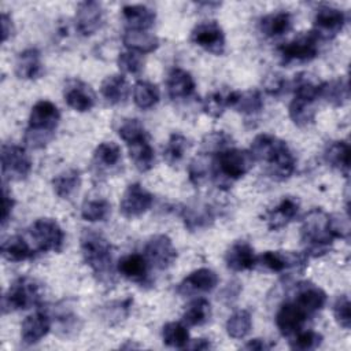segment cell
<instances>
[{
  "instance_id": "obj_1",
  "label": "cell",
  "mask_w": 351,
  "mask_h": 351,
  "mask_svg": "<svg viewBox=\"0 0 351 351\" xmlns=\"http://www.w3.org/2000/svg\"><path fill=\"white\" fill-rule=\"evenodd\" d=\"M300 240L307 258H317L329 252L335 240L329 228V214L321 208L310 210L302 219Z\"/></svg>"
},
{
  "instance_id": "obj_2",
  "label": "cell",
  "mask_w": 351,
  "mask_h": 351,
  "mask_svg": "<svg viewBox=\"0 0 351 351\" xmlns=\"http://www.w3.org/2000/svg\"><path fill=\"white\" fill-rule=\"evenodd\" d=\"M60 121L58 107L49 100L37 101L30 111L29 123L25 132V144L30 148L45 147L55 136V130Z\"/></svg>"
},
{
  "instance_id": "obj_3",
  "label": "cell",
  "mask_w": 351,
  "mask_h": 351,
  "mask_svg": "<svg viewBox=\"0 0 351 351\" xmlns=\"http://www.w3.org/2000/svg\"><path fill=\"white\" fill-rule=\"evenodd\" d=\"M81 252L99 281H112V247L103 234L93 229H85L81 234Z\"/></svg>"
},
{
  "instance_id": "obj_4",
  "label": "cell",
  "mask_w": 351,
  "mask_h": 351,
  "mask_svg": "<svg viewBox=\"0 0 351 351\" xmlns=\"http://www.w3.org/2000/svg\"><path fill=\"white\" fill-rule=\"evenodd\" d=\"M255 159L247 149L228 148L215 155L211 165V176L221 189H228L233 181L245 176L254 166Z\"/></svg>"
},
{
  "instance_id": "obj_5",
  "label": "cell",
  "mask_w": 351,
  "mask_h": 351,
  "mask_svg": "<svg viewBox=\"0 0 351 351\" xmlns=\"http://www.w3.org/2000/svg\"><path fill=\"white\" fill-rule=\"evenodd\" d=\"M41 284L34 278L23 276L14 280L3 296V313L26 310L41 302Z\"/></svg>"
},
{
  "instance_id": "obj_6",
  "label": "cell",
  "mask_w": 351,
  "mask_h": 351,
  "mask_svg": "<svg viewBox=\"0 0 351 351\" xmlns=\"http://www.w3.org/2000/svg\"><path fill=\"white\" fill-rule=\"evenodd\" d=\"M32 170V159L26 149L15 144L1 145V174L4 181L25 180Z\"/></svg>"
},
{
  "instance_id": "obj_7",
  "label": "cell",
  "mask_w": 351,
  "mask_h": 351,
  "mask_svg": "<svg viewBox=\"0 0 351 351\" xmlns=\"http://www.w3.org/2000/svg\"><path fill=\"white\" fill-rule=\"evenodd\" d=\"M318 38L313 32L302 33L292 41L277 48L278 56L284 64L292 62H310L318 55Z\"/></svg>"
},
{
  "instance_id": "obj_8",
  "label": "cell",
  "mask_w": 351,
  "mask_h": 351,
  "mask_svg": "<svg viewBox=\"0 0 351 351\" xmlns=\"http://www.w3.org/2000/svg\"><path fill=\"white\" fill-rule=\"evenodd\" d=\"M30 236L41 252H60L64 233L60 225L52 218H38L30 226Z\"/></svg>"
},
{
  "instance_id": "obj_9",
  "label": "cell",
  "mask_w": 351,
  "mask_h": 351,
  "mask_svg": "<svg viewBox=\"0 0 351 351\" xmlns=\"http://www.w3.org/2000/svg\"><path fill=\"white\" fill-rule=\"evenodd\" d=\"M191 41L213 55L225 52V33L215 21L197 23L191 32Z\"/></svg>"
},
{
  "instance_id": "obj_10",
  "label": "cell",
  "mask_w": 351,
  "mask_h": 351,
  "mask_svg": "<svg viewBox=\"0 0 351 351\" xmlns=\"http://www.w3.org/2000/svg\"><path fill=\"white\" fill-rule=\"evenodd\" d=\"M344 12L336 7L321 5L314 16L313 33L318 40H332L344 27Z\"/></svg>"
},
{
  "instance_id": "obj_11",
  "label": "cell",
  "mask_w": 351,
  "mask_h": 351,
  "mask_svg": "<svg viewBox=\"0 0 351 351\" xmlns=\"http://www.w3.org/2000/svg\"><path fill=\"white\" fill-rule=\"evenodd\" d=\"M154 203V196L149 191H147L141 184L133 182L130 184L119 203V211L126 218H136L147 213Z\"/></svg>"
},
{
  "instance_id": "obj_12",
  "label": "cell",
  "mask_w": 351,
  "mask_h": 351,
  "mask_svg": "<svg viewBox=\"0 0 351 351\" xmlns=\"http://www.w3.org/2000/svg\"><path fill=\"white\" fill-rule=\"evenodd\" d=\"M144 256L152 266L159 270H165L170 267L177 259V250L174 248L169 236L155 234L147 241Z\"/></svg>"
},
{
  "instance_id": "obj_13",
  "label": "cell",
  "mask_w": 351,
  "mask_h": 351,
  "mask_svg": "<svg viewBox=\"0 0 351 351\" xmlns=\"http://www.w3.org/2000/svg\"><path fill=\"white\" fill-rule=\"evenodd\" d=\"M307 259L304 254L292 251H266L256 256V262L274 273H284L291 269L303 271L307 266Z\"/></svg>"
},
{
  "instance_id": "obj_14",
  "label": "cell",
  "mask_w": 351,
  "mask_h": 351,
  "mask_svg": "<svg viewBox=\"0 0 351 351\" xmlns=\"http://www.w3.org/2000/svg\"><path fill=\"white\" fill-rule=\"evenodd\" d=\"M310 315L295 302H285L276 314V325L284 337H293L302 330Z\"/></svg>"
},
{
  "instance_id": "obj_15",
  "label": "cell",
  "mask_w": 351,
  "mask_h": 351,
  "mask_svg": "<svg viewBox=\"0 0 351 351\" xmlns=\"http://www.w3.org/2000/svg\"><path fill=\"white\" fill-rule=\"evenodd\" d=\"M63 97L66 104L78 112L92 110L96 103V95L92 88L86 82L75 78L66 81Z\"/></svg>"
},
{
  "instance_id": "obj_16",
  "label": "cell",
  "mask_w": 351,
  "mask_h": 351,
  "mask_svg": "<svg viewBox=\"0 0 351 351\" xmlns=\"http://www.w3.org/2000/svg\"><path fill=\"white\" fill-rule=\"evenodd\" d=\"M104 22V11L99 1H82L75 12V29L82 36L95 34Z\"/></svg>"
},
{
  "instance_id": "obj_17",
  "label": "cell",
  "mask_w": 351,
  "mask_h": 351,
  "mask_svg": "<svg viewBox=\"0 0 351 351\" xmlns=\"http://www.w3.org/2000/svg\"><path fill=\"white\" fill-rule=\"evenodd\" d=\"M218 284V276L214 270L207 267H200L189 273L180 284H178V293L182 296L193 295V293H206L211 292Z\"/></svg>"
},
{
  "instance_id": "obj_18",
  "label": "cell",
  "mask_w": 351,
  "mask_h": 351,
  "mask_svg": "<svg viewBox=\"0 0 351 351\" xmlns=\"http://www.w3.org/2000/svg\"><path fill=\"white\" fill-rule=\"evenodd\" d=\"M300 203L293 196H284L282 200L271 210L266 211L265 221L270 230H278L292 222L299 214Z\"/></svg>"
},
{
  "instance_id": "obj_19",
  "label": "cell",
  "mask_w": 351,
  "mask_h": 351,
  "mask_svg": "<svg viewBox=\"0 0 351 351\" xmlns=\"http://www.w3.org/2000/svg\"><path fill=\"white\" fill-rule=\"evenodd\" d=\"M293 302L302 307L308 315L319 311L326 303V293L310 281L300 282L296 287Z\"/></svg>"
},
{
  "instance_id": "obj_20",
  "label": "cell",
  "mask_w": 351,
  "mask_h": 351,
  "mask_svg": "<svg viewBox=\"0 0 351 351\" xmlns=\"http://www.w3.org/2000/svg\"><path fill=\"white\" fill-rule=\"evenodd\" d=\"M226 106L230 108H234L236 111L245 114V115H254L263 110V97L259 90L250 89V90H232L226 95Z\"/></svg>"
},
{
  "instance_id": "obj_21",
  "label": "cell",
  "mask_w": 351,
  "mask_h": 351,
  "mask_svg": "<svg viewBox=\"0 0 351 351\" xmlns=\"http://www.w3.org/2000/svg\"><path fill=\"white\" fill-rule=\"evenodd\" d=\"M225 263L233 271L251 270L256 265V255L251 244L247 241H236L228 248Z\"/></svg>"
},
{
  "instance_id": "obj_22",
  "label": "cell",
  "mask_w": 351,
  "mask_h": 351,
  "mask_svg": "<svg viewBox=\"0 0 351 351\" xmlns=\"http://www.w3.org/2000/svg\"><path fill=\"white\" fill-rule=\"evenodd\" d=\"M51 329V319L47 313H33L25 318L21 328L22 341L27 346L38 343L43 337L48 335Z\"/></svg>"
},
{
  "instance_id": "obj_23",
  "label": "cell",
  "mask_w": 351,
  "mask_h": 351,
  "mask_svg": "<svg viewBox=\"0 0 351 351\" xmlns=\"http://www.w3.org/2000/svg\"><path fill=\"white\" fill-rule=\"evenodd\" d=\"M166 86L170 99L181 100L193 95L196 84L189 71L180 67H174L173 70H170L167 75Z\"/></svg>"
},
{
  "instance_id": "obj_24",
  "label": "cell",
  "mask_w": 351,
  "mask_h": 351,
  "mask_svg": "<svg viewBox=\"0 0 351 351\" xmlns=\"http://www.w3.org/2000/svg\"><path fill=\"white\" fill-rule=\"evenodd\" d=\"M148 265L149 262L141 254H129L118 261V271L128 280L137 284L148 282Z\"/></svg>"
},
{
  "instance_id": "obj_25",
  "label": "cell",
  "mask_w": 351,
  "mask_h": 351,
  "mask_svg": "<svg viewBox=\"0 0 351 351\" xmlns=\"http://www.w3.org/2000/svg\"><path fill=\"white\" fill-rule=\"evenodd\" d=\"M288 145L284 140L273 136V134H267V133H262L258 134L252 143H251V155L254 156L255 162H271L274 159V156L285 147Z\"/></svg>"
},
{
  "instance_id": "obj_26",
  "label": "cell",
  "mask_w": 351,
  "mask_h": 351,
  "mask_svg": "<svg viewBox=\"0 0 351 351\" xmlns=\"http://www.w3.org/2000/svg\"><path fill=\"white\" fill-rule=\"evenodd\" d=\"M15 74L21 80H36L43 74L41 53L37 48H27L18 53Z\"/></svg>"
},
{
  "instance_id": "obj_27",
  "label": "cell",
  "mask_w": 351,
  "mask_h": 351,
  "mask_svg": "<svg viewBox=\"0 0 351 351\" xmlns=\"http://www.w3.org/2000/svg\"><path fill=\"white\" fill-rule=\"evenodd\" d=\"M122 16L126 23V29L148 30L155 23V11L143 4L125 5L122 8Z\"/></svg>"
},
{
  "instance_id": "obj_28",
  "label": "cell",
  "mask_w": 351,
  "mask_h": 351,
  "mask_svg": "<svg viewBox=\"0 0 351 351\" xmlns=\"http://www.w3.org/2000/svg\"><path fill=\"white\" fill-rule=\"evenodd\" d=\"M122 43L129 51L140 55L154 52L159 47V38L148 30L126 29L122 36Z\"/></svg>"
},
{
  "instance_id": "obj_29",
  "label": "cell",
  "mask_w": 351,
  "mask_h": 351,
  "mask_svg": "<svg viewBox=\"0 0 351 351\" xmlns=\"http://www.w3.org/2000/svg\"><path fill=\"white\" fill-rule=\"evenodd\" d=\"M293 26V18L287 11L271 12L259 21V30L266 37H280L287 34Z\"/></svg>"
},
{
  "instance_id": "obj_30",
  "label": "cell",
  "mask_w": 351,
  "mask_h": 351,
  "mask_svg": "<svg viewBox=\"0 0 351 351\" xmlns=\"http://www.w3.org/2000/svg\"><path fill=\"white\" fill-rule=\"evenodd\" d=\"M324 160L346 177L350 171V145L343 140L330 141L324 149Z\"/></svg>"
},
{
  "instance_id": "obj_31",
  "label": "cell",
  "mask_w": 351,
  "mask_h": 351,
  "mask_svg": "<svg viewBox=\"0 0 351 351\" xmlns=\"http://www.w3.org/2000/svg\"><path fill=\"white\" fill-rule=\"evenodd\" d=\"M101 96L110 104L123 103L129 95V84L123 74L107 75L100 85Z\"/></svg>"
},
{
  "instance_id": "obj_32",
  "label": "cell",
  "mask_w": 351,
  "mask_h": 351,
  "mask_svg": "<svg viewBox=\"0 0 351 351\" xmlns=\"http://www.w3.org/2000/svg\"><path fill=\"white\" fill-rule=\"evenodd\" d=\"M319 97H322L326 103L335 107L344 106L350 99L348 81L346 78H336L326 82H321Z\"/></svg>"
},
{
  "instance_id": "obj_33",
  "label": "cell",
  "mask_w": 351,
  "mask_h": 351,
  "mask_svg": "<svg viewBox=\"0 0 351 351\" xmlns=\"http://www.w3.org/2000/svg\"><path fill=\"white\" fill-rule=\"evenodd\" d=\"M128 149H129V156L138 171L144 173L154 167L155 151L149 144V138H143L136 143L128 144Z\"/></svg>"
},
{
  "instance_id": "obj_34",
  "label": "cell",
  "mask_w": 351,
  "mask_h": 351,
  "mask_svg": "<svg viewBox=\"0 0 351 351\" xmlns=\"http://www.w3.org/2000/svg\"><path fill=\"white\" fill-rule=\"evenodd\" d=\"M295 171V156L289 147L285 145L271 162L267 163V173L277 181L288 180Z\"/></svg>"
},
{
  "instance_id": "obj_35",
  "label": "cell",
  "mask_w": 351,
  "mask_h": 351,
  "mask_svg": "<svg viewBox=\"0 0 351 351\" xmlns=\"http://www.w3.org/2000/svg\"><path fill=\"white\" fill-rule=\"evenodd\" d=\"M1 255L10 262H23L34 256V251L30 248L27 241L15 234L7 237L1 244Z\"/></svg>"
},
{
  "instance_id": "obj_36",
  "label": "cell",
  "mask_w": 351,
  "mask_h": 351,
  "mask_svg": "<svg viewBox=\"0 0 351 351\" xmlns=\"http://www.w3.org/2000/svg\"><path fill=\"white\" fill-rule=\"evenodd\" d=\"M319 88H321V81H318L315 75L307 71L296 74L292 82L293 97H299L310 101H315L319 97Z\"/></svg>"
},
{
  "instance_id": "obj_37",
  "label": "cell",
  "mask_w": 351,
  "mask_h": 351,
  "mask_svg": "<svg viewBox=\"0 0 351 351\" xmlns=\"http://www.w3.org/2000/svg\"><path fill=\"white\" fill-rule=\"evenodd\" d=\"M314 103L315 101H310L299 97L292 99V101L289 103L288 111H289V118L296 126L304 128L314 122L315 114H317V108Z\"/></svg>"
},
{
  "instance_id": "obj_38",
  "label": "cell",
  "mask_w": 351,
  "mask_h": 351,
  "mask_svg": "<svg viewBox=\"0 0 351 351\" xmlns=\"http://www.w3.org/2000/svg\"><path fill=\"white\" fill-rule=\"evenodd\" d=\"M211 317L210 302L204 298L193 299L185 308L182 314V321L186 326H200L204 325Z\"/></svg>"
},
{
  "instance_id": "obj_39",
  "label": "cell",
  "mask_w": 351,
  "mask_h": 351,
  "mask_svg": "<svg viewBox=\"0 0 351 351\" xmlns=\"http://www.w3.org/2000/svg\"><path fill=\"white\" fill-rule=\"evenodd\" d=\"M81 185V173L77 169H69L52 180L55 193L62 199H69Z\"/></svg>"
},
{
  "instance_id": "obj_40",
  "label": "cell",
  "mask_w": 351,
  "mask_h": 351,
  "mask_svg": "<svg viewBox=\"0 0 351 351\" xmlns=\"http://www.w3.org/2000/svg\"><path fill=\"white\" fill-rule=\"evenodd\" d=\"M185 228L191 232L204 229L214 221V214L208 206H193L186 207L182 213Z\"/></svg>"
},
{
  "instance_id": "obj_41",
  "label": "cell",
  "mask_w": 351,
  "mask_h": 351,
  "mask_svg": "<svg viewBox=\"0 0 351 351\" xmlns=\"http://www.w3.org/2000/svg\"><path fill=\"white\" fill-rule=\"evenodd\" d=\"M160 93L155 84L148 81H137L133 86L134 104L141 110H149L159 101Z\"/></svg>"
},
{
  "instance_id": "obj_42",
  "label": "cell",
  "mask_w": 351,
  "mask_h": 351,
  "mask_svg": "<svg viewBox=\"0 0 351 351\" xmlns=\"http://www.w3.org/2000/svg\"><path fill=\"white\" fill-rule=\"evenodd\" d=\"M162 339L167 347L185 348L189 341V332L185 324L167 322L162 328Z\"/></svg>"
},
{
  "instance_id": "obj_43",
  "label": "cell",
  "mask_w": 351,
  "mask_h": 351,
  "mask_svg": "<svg viewBox=\"0 0 351 351\" xmlns=\"http://www.w3.org/2000/svg\"><path fill=\"white\" fill-rule=\"evenodd\" d=\"M93 159L101 167H114L122 160L121 147L114 141H104L96 147L93 152Z\"/></svg>"
},
{
  "instance_id": "obj_44",
  "label": "cell",
  "mask_w": 351,
  "mask_h": 351,
  "mask_svg": "<svg viewBox=\"0 0 351 351\" xmlns=\"http://www.w3.org/2000/svg\"><path fill=\"white\" fill-rule=\"evenodd\" d=\"M252 328V318L248 310H237L226 322V332L232 339H244Z\"/></svg>"
},
{
  "instance_id": "obj_45",
  "label": "cell",
  "mask_w": 351,
  "mask_h": 351,
  "mask_svg": "<svg viewBox=\"0 0 351 351\" xmlns=\"http://www.w3.org/2000/svg\"><path fill=\"white\" fill-rule=\"evenodd\" d=\"M111 215V204L106 199H89L82 203L81 217L89 222H101Z\"/></svg>"
},
{
  "instance_id": "obj_46",
  "label": "cell",
  "mask_w": 351,
  "mask_h": 351,
  "mask_svg": "<svg viewBox=\"0 0 351 351\" xmlns=\"http://www.w3.org/2000/svg\"><path fill=\"white\" fill-rule=\"evenodd\" d=\"M232 144H233V138L219 130V132H213V133H208L203 137L202 140V149H200V154L203 155H217L228 148H232Z\"/></svg>"
},
{
  "instance_id": "obj_47",
  "label": "cell",
  "mask_w": 351,
  "mask_h": 351,
  "mask_svg": "<svg viewBox=\"0 0 351 351\" xmlns=\"http://www.w3.org/2000/svg\"><path fill=\"white\" fill-rule=\"evenodd\" d=\"M189 147H191V143L184 134L173 133L169 137V141L163 149V158L170 165H174L184 158V155L189 149Z\"/></svg>"
},
{
  "instance_id": "obj_48",
  "label": "cell",
  "mask_w": 351,
  "mask_h": 351,
  "mask_svg": "<svg viewBox=\"0 0 351 351\" xmlns=\"http://www.w3.org/2000/svg\"><path fill=\"white\" fill-rule=\"evenodd\" d=\"M118 136L126 143V145L143 138H149L144 125L137 118L125 119L118 128Z\"/></svg>"
},
{
  "instance_id": "obj_49",
  "label": "cell",
  "mask_w": 351,
  "mask_h": 351,
  "mask_svg": "<svg viewBox=\"0 0 351 351\" xmlns=\"http://www.w3.org/2000/svg\"><path fill=\"white\" fill-rule=\"evenodd\" d=\"M133 299L128 298L123 300H118V302H112L108 303L107 306L103 307V318L110 324H118L119 321L125 319L129 313H130V307H132Z\"/></svg>"
},
{
  "instance_id": "obj_50",
  "label": "cell",
  "mask_w": 351,
  "mask_h": 351,
  "mask_svg": "<svg viewBox=\"0 0 351 351\" xmlns=\"http://www.w3.org/2000/svg\"><path fill=\"white\" fill-rule=\"evenodd\" d=\"M322 343V335L314 330H304V332H298L292 340H289V346L292 350H314L319 347Z\"/></svg>"
},
{
  "instance_id": "obj_51",
  "label": "cell",
  "mask_w": 351,
  "mask_h": 351,
  "mask_svg": "<svg viewBox=\"0 0 351 351\" xmlns=\"http://www.w3.org/2000/svg\"><path fill=\"white\" fill-rule=\"evenodd\" d=\"M117 64L121 71L128 74H138L144 67V60L140 53L126 51L121 52L117 59Z\"/></svg>"
},
{
  "instance_id": "obj_52",
  "label": "cell",
  "mask_w": 351,
  "mask_h": 351,
  "mask_svg": "<svg viewBox=\"0 0 351 351\" xmlns=\"http://www.w3.org/2000/svg\"><path fill=\"white\" fill-rule=\"evenodd\" d=\"M333 315L336 322L343 329H350L351 326V303L347 295H340L333 303Z\"/></svg>"
},
{
  "instance_id": "obj_53",
  "label": "cell",
  "mask_w": 351,
  "mask_h": 351,
  "mask_svg": "<svg viewBox=\"0 0 351 351\" xmlns=\"http://www.w3.org/2000/svg\"><path fill=\"white\" fill-rule=\"evenodd\" d=\"M208 162H207V155H197L195 156L189 166H188V173H189V180L193 185H199L203 180H206L208 174Z\"/></svg>"
},
{
  "instance_id": "obj_54",
  "label": "cell",
  "mask_w": 351,
  "mask_h": 351,
  "mask_svg": "<svg viewBox=\"0 0 351 351\" xmlns=\"http://www.w3.org/2000/svg\"><path fill=\"white\" fill-rule=\"evenodd\" d=\"M226 107V96L219 92H213L207 95L203 100L204 112L213 118H219Z\"/></svg>"
},
{
  "instance_id": "obj_55",
  "label": "cell",
  "mask_w": 351,
  "mask_h": 351,
  "mask_svg": "<svg viewBox=\"0 0 351 351\" xmlns=\"http://www.w3.org/2000/svg\"><path fill=\"white\" fill-rule=\"evenodd\" d=\"M329 228L335 239H346L350 236V217L343 214H330L329 215Z\"/></svg>"
},
{
  "instance_id": "obj_56",
  "label": "cell",
  "mask_w": 351,
  "mask_h": 351,
  "mask_svg": "<svg viewBox=\"0 0 351 351\" xmlns=\"http://www.w3.org/2000/svg\"><path fill=\"white\" fill-rule=\"evenodd\" d=\"M263 88L270 96H280L285 92L287 80L280 73H269L263 80Z\"/></svg>"
},
{
  "instance_id": "obj_57",
  "label": "cell",
  "mask_w": 351,
  "mask_h": 351,
  "mask_svg": "<svg viewBox=\"0 0 351 351\" xmlns=\"http://www.w3.org/2000/svg\"><path fill=\"white\" fill-rule=\"evenodd\" d=\"M14 204H15V202H14L11 193L8 192L7 185L4 184L3 185V213H1V225L3 226H5L7 221L10 219L12 208H14Z\"/></svg>"
},
{
  "instance_id": "obj_58",
  "label": "cell",
  "mask_w": 351,
  "mask_h": 351,
  "mask_svg": "<svg viewBox=\"0 0 351 351\" xmlns=\"http://www.w3.org/2000/svg\"><path fill=\"white\" fill-rule=\"evenodd\" d=\"M0 22H1V41L5 43L14 34V23L11 16L5 12H1Z\"/></svg>"
},
{
  "instance_id": "obj_59",
  "label": "cell",
  "mask_w": 351,
  "mask_h": 351,
  "mask_svg": "<svg viewBox=\"0 0 351 351\" xmlns=\"http://www.w3.org/2000/svg\"><path fill=\"white\" fill-rule=\"evenodd\" d=\"M271 347L273 344L267 343L265 339H252L243 346L244 350H251V351H263V350H270Z\"/></svg>"
},
{
  "instance_id": "obj_60",
  "label": "cell",
  "mask_w": 351,
  "mask_h": 351,
  "mask_svg": "<svg viewBox=\"0 0 351 351\" xmlns=\"http://www.w3.org/2000/svg\"><path fill=\"white\" fill-rule=\"evenodd\" d=\"M213 346L210 343V340L207 339H195V340H189L185 348L189 350H197V351H204V350H210Z\"/></svg>"
}]
</instances>
